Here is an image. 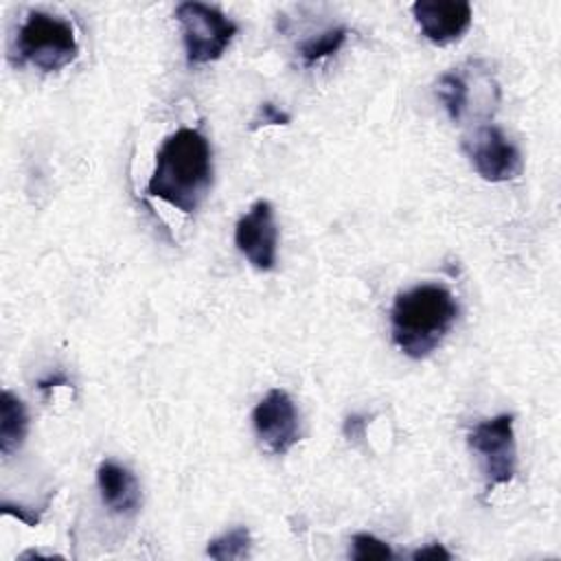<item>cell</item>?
<instances>
[{
	"instance_id": "7a4b0ae2",
	"label": "cell",
	"mask_w": 561,
	"mask_h": 561,
	"mask_svg": "<svg viewBox=\"0 0 561 561\" xmlns=\"http://www.w3.org/2000/svg\"><path fill=\"white\" fill-rule=\"evenodd\" d=\"M458 300L436 283L416 285L397 294L390 307L392 344L412 359H425L458 320Z\"/></svg>"
},
{
	"instance_id": "52a82bcc",
	"label": "cell",
	"mask_w": 561,
	"mask_h": 561,
	"mask_svg": "<svg viewBox=\"0 0 561 561\" xmlns=\"http://www.w3.org/2000/svg\"><path fill=\"white\" fill-rule=\"evenodd\" d=\"M259 440L276 456L287 454L300 440V419L294 399L283 388H272L252 410Z\"/></svg>"
},
{
	"instance_id": "8992f818",
	"label": "cell",
	"mask_w": 561,
	"mask_h": 561,
	"mask_svg": "<svg viewBox=\"0 0 561 561\" xmlns=\"http://www.w3.org/2000/svg\"><path fill=\"white\" fill-rule=\"evenodd\" d=\"M473 171L486 182H508L519 178L524 160L513 140L497 125H478L460 142Z\"/></svg>"
},
{
	"instance_id": "ac0fdd59",
	"label": "cell",
	"mask_w": 561,
	"mask_h": 561,
	"mask_svg": "<svg viewBox=\"0 0 561 561\" xmlns=\"http://www.w3.org/2000/svg\"><path fill=\"white\" fill-rule=\"evenodd\" d=\"M0 508H2L4 515H13V517H18L20 522H24L26 526H37V524H39V513H33V511L24 508L22 504H13V502L4 500V502L0 504Z\"/></svg>"
},
{
	"instance_id": "ffe728a7",
	"label": "cell",
	"mask_w": 561,
	"mask_h": 561,
	"mask_svg": "<svg viewBox=\"0 0 561 561\" xmlns=\"http://www.w3.org/2000/svg\"><path fill=\"white\" fill-rule=\"evenodd\" d=\"M57 386H70L66 373H61V370L50 373V375H46V377H42V379L37 381V390H39L44 397H48Z\"/></svg>"
},
{
	"instance_id": "30bf717a",
	"label": "cell",
	"mask_w": 561,
	"mask_h": 561,
	"mask_svg": "<svg viewBox=\"0 0 561 561\" xmlns=\"http://www.w3.org/2000/svg\"><path fill=\"white\" fill-rule=\"evenodd\" d=\"M96 486L101 493V502L116 515H134L140 506V486L136 476L114 462L103 460L96 469Z\"/></svg>"
},
{
	"instance_id": "6da1fadb",
	"label": "cell",
	"mask_w": 561,
	"mask_h": 561,
	"mask_svg": "<svg viewBox=\"0 0 561 561\" xmlns=\"http://www.w3.org/2000/svg\"><path fill=\"white\" fill-rule=\"evenodd\" d=\"M213 186V149L199 129L180 127L156 151L147 195L184 215L195 213Z\"/></svg>"
},
{
	"instance_id": "7c38bea8",
	"label": "cell",
	"mask_w": 561,
	"mask_h": 561,
	"mask_svg": "<svg viewBox=\"0 0 561 561\" xmlns=\"http://www.w3.org/2000/svg\"><path fill=\"white\" fill-rule=\"evenodd\" d=\"M436 94L454 123H460L469 107V81L460 70H447L436 81Z\"/></svg>"
},
{
	"instance_id": "277c9868",
	"label": "cell",
	"mask_w": 561,
	"mask_h": 561,
	"mask_svg": "<svg viewBox=\"0 0 561 561\" xmlns=\"http://www.w3.org/2000/svg\"><path fill=\"white\" fill-rule=\"evenodd\" d=\"M175 18L182 26L186 61L191 66L219 59L239 31V24L217 7L195 0L180 2L175 7Z\"/></svg>"
},
{
	"instance_id": "8fae6325",
	"label": "cell",
	"mask_w": 561,
	"mask_h": 561,
	"mask_svg": "<svg viewBox=\"0 0 561 561\" xmlns=\"http://www.w3.org/2000/svg\"><path fill=\"white\" fill-rule=\"evenodd\" d=\"M28 434V414L18 394L2 390L0 397V454L9 458L18 451Z\"/></svg>"
},
{
	"instance_id": "e0dca14e",
	"label": "cell",
	"mask_w": 561,
	"mask_h": 561,
	"mask_svg": "<svg viewBox=\"0 0 561 561\" xmlns=\"http://www.w3.org/2000/svg\"><path fill=\"white\" fill-rule=\"evenodd\" d=\"M366 427H368V416L366 414H348L344 419V425H342V432L348 440H362L364 434H366Z\"/></svg>"
},
{
	"instance_id": "2e32d148",
	"label": "cell",
	"mask_w": 561,
	"mask_h": 561,
	"mask_svg": "<svg viewBox=\"0 0 561 561\" xmlns=\"http://www.w3.org/2000/svg\"><path fill=\"white\" fill-rule=\"evenodd\" d=\"M289 123H291V116H289L285 110H280V107H278L276 103H272V101H263V103L259 105V110H256L252 123H250V129L256 131L259 127H267V125H289Z\"/></svg>"
},
{
	"instance_id": "ba28073f",
	"label": "cell",
	"mask_w": 561,
	"mask_h": 561,
	"mask_svg": "<svg viewBox=\"0 0 561 561\" xmlns=\"http://www.w3.org/2000/svg\"><path fill=\"white\" fill-rule=\"evenodd\" d=\"M234 245L259 272L276 267L278 228L274 208L267 199H256L234 226Z\"/></svg>"
},
{
	"instance_id": "9a60e30c",
	"label": "cell",
	"mask_w": 561,
	"mask_h": 561,
	"mask_svg": "<svg viewBox=\"0 0 561 561\" xmlns=\"http://www.w3.org/2000/svg\"><path fill=\"white\" fill-rule=\"evenodd\" d=\"M351 559L370 561V559H394L392 548L370 533H355L351 537Z\"/></svg>"
},
{
	"instance_id": "9c48e42d",
	"label": "cell",
	"mask_w": 561,
	"mask_h": 561,
	"mask_svg": "<svg viewBox=\"0 0 561 561\" xmlns=\"http://www.w3.org/2000/svg\"><path fill=\"white\" fill-rule=\"evenodd\" d=\"M412 15L423 37L436 46L458 42L471 26V4L465 0H416Z\"/></svg>"
},
{
	"instance_id": "5b68a950",
	"label": "cell",
	"mask_w": 561,
	"mask_h": 561,
	"mask_svg": "<svg viewBox=\"0 0 561 561\" xmlns=\"http://www.w3.org/2000/svg\"><path fill=\"white\" fill-rule=\"evenodd\" d=\"M515 416L502 412L493 419L480 421L469 432V447L478 454L484 486L493 491L495 486L508 484L517 469V445H515Z\"/></svg>"
},
{
	"instance_id": "3957f363",
	"label": "cell",
	"mask_w": 561,
	"mask_h": 561,
	"mask_svg": "<svg viewBox=\"0 0 561 561\" xmlns=\"http://www.w3.org/2000/svg\"><path fill=\"white\" fill-rule=\"evenodd\" d=\"M13 55L15 64H31L44 72H57L79 55L75 28L59 15L31 11L18 28Z\"/></svg>"
},
{
	"instance_id": "5bb4252c",
	"label": "cell",
	"mask_w": 561,
	"mask_h": 561,
	"mask_svg": "<svg viewBox=\"0 0 561 561\" xmlns=\"http://www.w3.org/2000/svg\"><path fill=\"white\" fill-rule=\"evenodd\" d=\"M348 37V28L346 26H333V28H327L324 33L316 35V37H309L305 39L300 46H298V55L302 59L305 66H313L316 61L337 53L344 42Z\"/></svg>"
},
{
	"instance_id": "4fadbf2b",
	"label": "cell",
	"mask_w": 561,
	"mask_h": 561,
	"mask_svg": "<svg viewBox=\"0 0 561 561\" xmlns=\"http://www.w3.org/2000/svg\"><path fill=\"white\" fill-rule=\"evenodd\" d=\"M252 535L245 526H234L232 530L224 533L221 537H215L206 546V554L215 561H232V559H245L250 554Z\"/></svg>"
},
{
	"instance_id": "d6986e66",
	"label": "cell",
	"mask_w": 561,
	"mask_h": 561,
	"mask_svg": "<svg viewBox=\"0 0 561 561\" xmlns=\"http://www.w3.org/2000/svg\"><path fill=\"white\" fill-rule=\"evenodd\" d=\"M414 561H427V559H432V561H436V559H451V552L443 546V543H438V541H432V543H427V546H423V548H419V550H414L412 554H410Z\"/></svg>"
}]
</instances>
